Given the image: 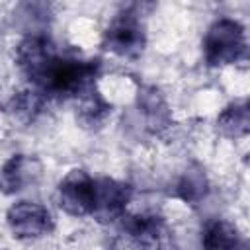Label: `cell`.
Masks as SVG:
<instances>
[{
    "label": "cell",
    "mask_w": 250,
    "mask_h": 250,
    "mask_svg": "<svg viewBox=\"0 0 250 250\" xmlns=\"http://www.w3.org/2000/svg\"><path fill=\"white\" fill-rule=\"evenodd\" d=\"M104 45L113 55L137 57L145 47V29L137 14L123 12L115 16L104 33Z\"/></svg>",
    "instance_id": "cell-5"
},
{
    "label": "cell",
    "mask_w": 250,
    "mask_h": 250,
    "mask_svg": "<svg viewBox=\"0 0 250 250\" xmlns=\"http://www.w3.org/2000/svg\"><path fill=\"white\" fill-rule=\"evenodd\" d=\"M109 111H111V105L104 100L102 94H98V92H86L80 98L76 115H78V121L84 127H100L107 119Z\"/></svg>",
    "instance_id": "cell-11"
},
{
    "label": "cell",
    "mask_w": 250,
    "mask_h": 250,
    "mask_svg": "<svg viewBox=\"0 0 250 250\" xmlns=\"http://www.w3.org/2000/svg\"><path fill=\"white\" fill-rule=\"evenodd\" d=\"M59 53L55 51V45L39 33H31L23 37L16 47V64L21 70V74L31 80L35 86L43 78L49 64L55 61Z\"/></svg>",
    "instance_id": "cell-6"
},
{
    "label": "cell",
    "mask_w": 250,
    "mask_h": 250,
    "mask_svg": "<svg viewBox=\"0 0 250 250\" xmlns=\"http://www.w3.org/2000/svg\"><path fill=\"white\" fill-rule=\"evenodd\" d=\"M178 197L186 203H199L207 191H209V182L207 176L201 168H189L184 172V176L178 182Z\"/></svg>",
    "instance_id": "cell-12"
},
{
    "label": "cell",
    "mask_w": 250,
    "mask_h": 250,
    "mask_svg": "<svg viewBox=\"0 0 250 250\" xmlns=\"http://www.w3.org/2000/svg\"><path fill=\"white\" fill-rule=\"evenodd\" d=\"M43 92L39 90H23L18 92L12 100H10V111L14 117L21 119V121H29L35 119V115L43 109Z\"/></svg>",
    "instance_id": "cell-13"
},
{
    "label": "cell",
    "mask_w": 250,
    "mask_h": 250,
    "mask_svg": "<svg viewBox=\"0 0 250 250\" xmlns=\"http://www.w3.org/2000/svg\"><path fill=\"white\" fill-rule=\"evenodd\" d=\"M217 127L227 137H244L250 133V104L238 102L225 107L217 117Z\"/></svg>",
    "instance_id": "cell-10"
},
{
    "label": "cell",
    "mask_w": 250,
    "mask_h": 250,
    "mask_svg": "<svg viewBox=\"0 0 250 250\" xmlns=\"http://www.w3.org/2000/svg\"><path fill=\"white\" fill-rule=\"evenodd\" d=\"M41 176V164L29 154H14L2 168V188L6 193H18L33 186Z\"/></svg>",
    "instance_id": "cell-8"
},
{
    "label": "cell",
    "mask_w": 250,
    "mask_h": 250,
    "mask_svg": "<svg viewBox=\"0 0 250 250\" xmlns=\"http://www.w3.org/2000/svg\"><path fill=\"white\" fill-rule=\"evenodd\" d=\"M129 199H131V188L127 184L113 178L96 180V201H94L92 217L102 223L123 219Z\"/></svg>",
    "instance_id": "cell-7"
},
{
    "label": "cell",
    "mask_w": 250,
    "mask_h": 250,
    "mask_svg": "<svg viewBox=\"0 0 250 250\" xmlns=\"http://www.w3.org/2000/svg\"><path fill=\"white\" fill-rule=\"evenodd\" d=\"M201 246L203 250H238V230L225 219H213L203 227Z\"/></svg>",
    "instance_id": "cell-9"
},
{
    "label": "cell",
    "mask_w": 250,
    "mask_h": 250,
    "mask_svg": "<svg viewBox=\"0 0 250 250\" xmlns=\"http://www.w3.org/2000/svg\"><path fill=\"white\" fill-rule=\"evenodd\" d=\"M96 70L98 64L94 61L57 55L35 88L49 96H78L86 92Z\"/></svg>",
    "instance_id": "cell-1"
},
{
    "label": "cell",
    "mask_w": 250,
    "mask_h": 250,
    "mask_svg": "<svg viewBox=\"0 0 250 250\" xmlns=\"http://www.w3.org/2000/svg\"><path fill=\"white\" fill-rule=\"evenodd\" d=\"M8 227L20 240H37L47 236L53 227V215L51 211L35 201H18L8 209Z\"/></svg>",
    "instance_id": "cell-4"
},
{
    "label": "cell",
    "mask_w": 250,
    "mask_h": 250,
    "mask_svg": "<svg viewBox=\"0 0 250 250\" xmlns=\"http://www.w3.org/2000/svg\"><path fill=\"white\" fill-rule=\"evenodd\" d=\"M246 53V31L238 20H215L203 37V55L211 66H227L240 61Z\"/></svg>",
    "instance_id": "cell-2"
},
{
    "label": "cell",
    "mask_w": 250,
    "mask_h": 250,
    "mask_svg": "<svg viewBox=\"0 0 250 250\" xmlns=\"http://www.w3.org/2000/svg\"><path fill=\"white\" fill-rule=\"evenodd\" d=\"M59 207L72 217H86L94 211L96 180L82 168L70 170L57 188Z\"/></svg>",
    "instance_id": "cell-3"
}]
</instances>
